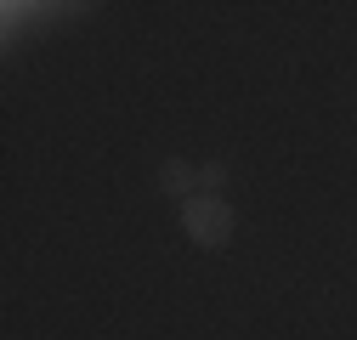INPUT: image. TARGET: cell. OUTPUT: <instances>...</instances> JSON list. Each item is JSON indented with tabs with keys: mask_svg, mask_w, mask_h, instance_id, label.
<instances>
[{
	"mask_svg": "<svg viewBox=\"0 0 357 340\" xmlns=\"http://www.w3.org/2000/svg\"><path fill=\"white\" fill-rule=\"evenodd\" d=\"M199 182H204V187H210V193H215V187H221V182H227V170H221V164H215V159H210V164H204V170H199Z\"/></svg>",
	"mask_w": 357,
	"mask_h": 340,
	"instance_id": "3",
	"label": "cell"
},
{
	"mask_svg": "<svg viewBox=\"0 0 357 340\" xmlns=\"http://www.w3.org/2000/svg\"><path fill=\"white\" fill-rule=\"evenodd\" d=\"M182 227L199 249H227L233 244V204L215 199V193H193L182 204Z\"/></svg>",
	"mask_w": 357,
	"mask_h": 340,
	"instance_id": "1",
	"label": "cell"
},
{
	"mask_svg": "<svg viewBox=\"0 0 357 340\" xmlns=\"http://www.w3.org/2000/svg\"><path fill=\"white\" fill-rule=\"evenodd\" d=\"M159 187H165L170 199H182V204H188L193 187H199V170H193L188 159H165V164H159Z\"/></svg>",
	"mask_w": 357,
	"mask_h": 340,
	"instance_id": "2",
	"label": "cell"
}]
</instances>
